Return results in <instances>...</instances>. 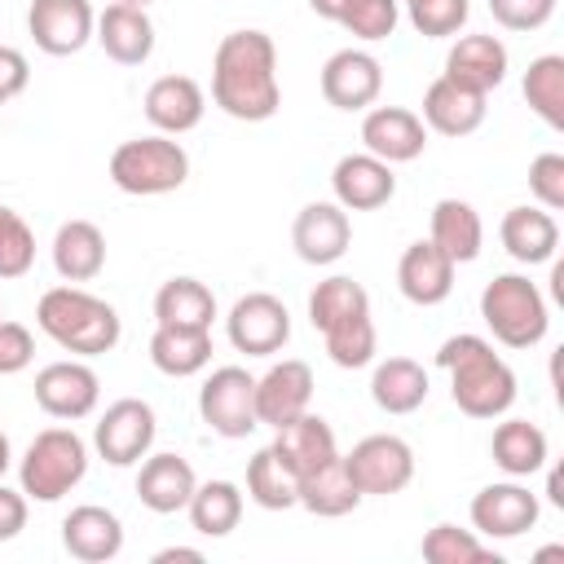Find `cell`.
Here are the masks:
<instances>
[{
    "label": "cell",
    "instance_id": "1",
    "mask_svg": "<svg viewBox=\"0 0 564 564\" xmlns=\"http://www.w3.org/2000/svg\"><path fill=\"white\" fill-rule=\"evenodd\" d=\"M212 101L242 123H264L282 106L278 48L264 31H229L212 53Z\"/></svg>",
    "mask_w": 564,
    "mask_h": 564
},
{
    "label": "cell",
    "instance_id": "2",
    "mask_svg": "<svg viewBox=\"0 0 564 564\" xmlns=\"http://www.w3.org/2000/svg\"><path fill=\"white\" fill-rule=\"evenodd\" d=\"M436 366L449 375V397L467 419H498L516 401V375L480 335H449L436 352Z\"/></svg>",
    "mask_w": 564,
    "mask_h": 564
},
{
    "label": "cell",
    "instance_id": "3",
    "mask_svg": "<svg viewBox=\"0 0 564 564\" xmlns=\"http://www.w3.org/2000/svg\"><path fill=\"white\" fill-rule=\"evenodd\" d=\"M35 326L57 348L79 352V357H101L123 335V322H119L115 304H106L101 295L79 291V286H53V291H44L40 304H35Z\"/></svg>",
    "mask_w": 564,
    "mask_h": 564
},
{
    "label": "cell",
    "instance_id": "4",
    "mask_svg": "<svg viewBox=\"0 0 564 564\" xmlns=\"http://www.w3.org/2000/svg\"><path fill=\"white\" fill-rule=\"evenodd\" d=\"M480 317L494 330V339L507 348H533V344H542V335L551 326L546 300H542L538 282H529L524 273H498L494 282H485Z\"/></svg>",
    "mask_w": 564,
    "mask_h": 564
},
{
    "label": "cell",
    "instance_id": "5",
    "mask_svg": "<svg viewBox=\"0 0 564 564\" xmlns=\"http://www.w3.org/2000/svg\"><path fill=\"white\" fill-rule=\"evenodd\" d=\"M84 471H88V445L70 427H44V432H35V441L26 445V454L18 463L22 494L35 498V502L66 498L84 480Z\"/></svg>",
    "mask_w": 564,
    "mask_h": 564
},
{
    "label": "cell",
    "instance_id": "6",
    "mask_svg": "<svg viewBox=\"0 0 564 564\" xmlns=\"http://www.w3.org/2000/svg\"><path fill=\"white\" fill-rule=\"evenodd\" d=\"M189 176V154L181 141L154 132V137H132L123 145H115L110 154V181L123 189V194H172L181 189Z\"/></svg>",
    "mask_w": 564,
    "mask_h": 564
},
{
    "label": "cell",
    "instance_id": "7",
    "mask_svg": "<svg viewBox=\"0 0 564 564\" xmlns=\"http://www.w3.org/2000/svg\"><path fill=\"white\" fill-rule=\"evenodd\" d=\"M198 414L225 441H242L247 432H256V375H247L242 366L212 370L198 388Z\"/></svg>",
    "mask_w": 564,
    "mask_h": 564
},
{
    "label": "cell",
    "instance_id": "8",
    "mask_svg": "<svg viewBox=\"0 0 564 564\" xmlns=\"http://www.w3.org/2000/svg\"><path fill=\"white\" fill-rule=\"evenodd\" d=\"M344 467H348V476L361 494L388 498V494H401L414 480V449L392 432H375V436H361L344 454Z\"/></svg>",
    "mask_w": 564,
    "mask_h": 564
},
{
    "label": "cell",
    "instance_id": "9",
    "mask_svg": "<svg viewBox=\"0 0 564 564\" xmlns=\"http://www.w3.org/2000/svg\"><path fill=\"white\" fill-rule=\"evenodd\" d=\"M154 432H159V423H154L150 401H141V397H119V401L106 405V414L97 419L93 445H97V454H101L110 467H132V463H141V458L150 454Z\"/></svg>",
    "mask_w": 564,
    "mask_h": 564
},
{
    "label": "cell",
    "instance_id": "10",
    "mask_svg": "<svg viewBox=\"0 0 564 564\" xmlns=\"http://www.w3.org/2000/svg\"><path fill=\"white\" fill-rule=\"evenodd\" d=\"M225 335H229V344H234L238 352H247V357H273V352L291 339V313H286V304H282L278 295L251 291V295H242V300L229 308Z\"/></svg>",
    "mask_w": 564,
    "mask_h": 564
},
{
    "label": "cell",
    "instance_id": "11",
    "mask_svg": "<svg viewBox=\"0 0 564 564\" xmlns=\"http://www.w3.org/2000/svg\"><path fill=\"white\" fill-rule=\"evenodd\" d=\"M26 31H31V40H35L40 53L70 57V53H79L93 40L97 13H93L88 0H31Z\"/></svg>",
    "mask_w": 564,
    "mask_h": 564
},
{
    "label": "cell",
    "instance_id": "12",
    "mask_svg": "<svg viewBox=\"0 0 564 564\" xmlns=\"http://www.w3.org/2000/svg\"><path fill=\"white\" fill-rule=\"evenodd\" d=\"M97 397H101V379L93 366L84 361H53L35 375V405L53 419H88L97 410Z\"/></svg>",
    "mask_w": 564,
    "mask_h": 564
},
{
    "label": "cell",
    "instance_id": "13",
    "mask_svg": "<svg viewBox=\"0 0 564 564\" xmlns=\"http://www.w3.org/2000/svg\"><path fill=\"white\" fill-rule=\"evenodd\" d=\"M542 516V502L533 489L516 485V480H502V485H485L476 498H471V524L480 538H520L538 524Z\"/></svg>",
    "mask_w": 564,
    "mask_h": 564
},
{
    "label": "cell",
    "instance_id": "14",
    "mask_svg": "<svg viewBox=\"0 0 564 564\" xmlns=\"http://www.w3.org/2000/svg\"><path fill=\"white\" fill-rule=\"evenodd\" d=\"M383 93V66L366 48H339L322 66V97L335 110H366Z\"/></svg>",
    "mask_w": 564,
    "mask_h": 564
},
{
    "label": "cell",
    "instance_id": "15",
    "mask_svg": "<svg viewBox=\"0 0 564 564\" xmlns=\"http://www.w3.org/2000/svg\"><path fill=\"white\" fill-rule=\"evenodd\" d=\"M308 401H313V370H308V361L282 357L278 366H269L256 379V419L264 427L291 423L295 414L308 410Z\"/></svg>",
    "mask_w": 564,
    "mask_h": 564
},
{
    "label": "cell",
    "instance_id": "16",
    "mask_svg": "<svg viewBox=\"0 0 564 564\" xmlns=\"http://www.w3.org/2000/svg\"><path fill=\"white\" fill-rule=\"evenodd\" d=\"M352 242L348 212L339 203H308L291 225V247L304 264H335Z\"/></svg>",
    "mask_w": 564,
    "mask_h": 564
},
{
    "label": "cell",
    "instance_id": "17",
    "mask_svg": "<svg viewBox=\"0 0 564 564\" xmlns=\"http://www.w3.org/2000/svg\"><path fill=\"white\" fill-rule=\"evenodd\" d=\"M361 145H366V154H375L383 163H410V159L423 154L427 128L405 106H375L361 119Z\"/></svg>",
    "mask_w": 564,
    "mask_h": 564
},
{
    "label": "cell",
    "instance_id": "18",
    "mask_svg": "<svg viewBox=\"0 0 564 564\" xmlns=\"http://www.w3.org/2000/svg\"><path fill=\"white\" fill-rule=\"evenodd\" d=\"M454 269H458V264H454L432 238H419V242H410V247L401 251L397 286H401V295H405L410 304L432 308V304L449 300V291H454Z\"/></svg>",
    "mask_w": 564,
    "mask_h": 564
},
{
    "label": "cell",
    "instance_id": "19",
    "mask_svg": "<svg viewBox=\"0 0 564 564\" xmlns=\"http://www.w3.org/2000/svg\"><path fill=\"white\" fill-rule=\"evenodd\" d=\"M330 189L344 212H375L397 194V176L392 163L375 154H344L330 172Z\"/></svg>",
    "mask_w": 564,
    "mask_h": 564
},
{
    "label": "cell",
    "instance_id": "20",
    "mask_svg": "<svg viewBox=\"0 0 564 564\" xmlns=\"http://www.w3.org/2000/svg\"><path fill=\"white\" fill-rule=\"evenodd\" d=\"M93 40L106 48L110 62H119V66H141V62L154 53V22H150L145 9L115 0V4H106V9L97 13Z\"/></svg>",
    "mask_w": 564,
    "mask_h": 564
},
{
    "label": "cell",
    "instance_id": "21",
    "mask_svg": "<svg viewBox=\"0 0 564 564\" xmlns=\"http://www.w3.org/2000/svg\"><path fill=\"white\" fill-rule=\"evenodd\" d=\"M145 119L163 132V137H181L189 128L203 123V110H207V97L203 88L189 79V75H159L150 88H145Z\"/></svg>",
    "mask_w": 564,
    "mask_h": 564
},
{
    "label": "cell",
    "instance_id": "22",
    "mask_svg": "<svg viewBox=\"0 0 564 564\" xmlns=\"http://www.w3.org/2000/svg\"><path fill=\"white\" fill-rule=\"evenodd\" d=\"M423 128L441 132V137H467L485 123V93H471L463 84H454L449 75L432 79L423 93Z\"/></svg>",
    "mask_w": 564,
    "mask_h": 564
},
{
    "label": "cell",
    "instance_id": "23",
    "mask_svg": "<svg viewBox=\"0 0 564 564\" xmlns=\"http://www.w3.org/2000/svg\"><path fill=\"white\" fill-rule=\"evenodd\" d=\"M62 546L84 564H106L123 551V524L115 511L84 502L62 520Z\"/></svg>",
    "mask_w": 564,
    "mask_h": 564
},
{
    "label": "cell",
    "instance_id": "24",
    "mask_svg": "<svg viewBox=\"0 0 564 564\" xmlns=\"http://www.w3.org/2000/svg\"><path fill=\"white\" fill-rule=\"evenodd\" d=\"M198 476L181 454H150L137 471V498L141 507H150L154 516H176L185 511L189 494H194Z\"/></svg>",
    "mask_w": 564,
    "mask_h": 564
},
{
    "label": "cell",
    "instance_id": "25",
    "mask_svg": "<svg viewBox=\"0 0 564 564\" xmlns=\"http://www.w3.org/2000/svg\"><path fill=\"white\" fill-rule=\"evenodd\" d=\"M507 44L498 35H463L445 53V75L471 93H494L507 79Z\"/></svg>",
    "mask_w": 564,
    "mask_h": 564
},
{
    "label": "cell",
    "instance_id": "26",
    "mask_svg": "<svg viewBox=\"0 0 564 564\" xmlns=\"http://www.w3.org/2000/svg\"><path fill=\"white\" fill-rule=\"evenodd\" d=\"M278 436H273V454L295 471V476H308V471H317L322 463H330L335 454H339V445H335V432H330V423L322 419V414H295L291 423H282V427H273Z\"/></svg>",
    "mask_w": 564,
    "mask_h": 564
},
{
    "label": "cell",
    "instance_id": "27",
    "mask_svg": "<svg viewBox=\"0 0 564 564\" xmlns=\"http://www.w3.org/2000/svg\"><path fill=\"white\" fill-rule=\"evenodd\" d=\"M502 234V247L511 260L520 264H546L555 260V247H560V225L546 207H511L498 225Z\"/></svg>",
    "mask_w": 564,
    "mask_h": 564
},
{
    "label": "cell",
    "instance_id": "28",
    "mask_svg": "<svg viewBox=\"0 0 564 564\" xmlns=\"http://www.w3.org/2000/svg\"><path fill=\"white\" fill-rule=\"evenodd\" d=\"M53 269L66 282H93L106 269V234L93 220H66L53 234Z\"/></svg>",
    "mask_w": 564,
    "mask_h": 564
},
{
    "label": "cell",
    "instance_id": "29",
    "mask_svg": "<svg viewBox=\"0 0 564 564\" xmlns=\"http://www.w3.org/2000/svg\"><path fill=\"white\" fill-rule=\"evenodd\" d=\"M150 361H154V370H163L172 379H189L212 361V330H203V326H154Z\"/></svg>",
    "mask_w": 564,
    "mask_h": 564
},
{
    "label": "cell",
    "instance_id": "30",
    "mask_svg": "<svg viewBox=\"0 0 564 564\" xmlns=\"http://www.w3.org/2000/svg\"><path fill=\"white\" fill-rule=\"evenodd\" d=\"M427 388H432L427 370L410 357H388L370 375V397L383 414H414L427 401Z\"/></svg>",
    "mask_w": 564,
    "mask_h": 564
},
{
    "label": "cell",
    "instance_id": "31",
    "mask_svg": "<svg viewBox=\"0 0 564 564\" xmlns=\"http://www.w3.org/2000/svg\"><path fill=\"white\" fill-rule=\"evenodd\" d=\"M489 454H494V463H498L511 480H520V476H533V471L546 467L551 445H546V432H542L538 423H529V419H507V423L494 427Z\"/></svg>",
    "mask_w": 564,
    "mask_h": 564
},
{
    "label": "cell",
    "instance_id": "32",
    "mask_svg": "<svg viewBox=\"0 0 564 564\" xmlns=\"http://www.w3.org/2000/svg\"><path fill=\"white\" fill-rule=\"evenodd\" d=\"M361 498H366V494L352 485V476H348V467H344V454H335V458L322 463L317 471L300 476V507H308L313 516H326V520L348 516Z\"/></svg>",
    "mask_w": 564,
    "mask_h": 564
},
{
    "label": "cell",
    "instance_id": "33",
    "mask_svg": "<svg viewBox=\"0 0 564 564\" xmlns=\"http://www.w3.org/2000/svg\"><path fill=\"white\" fill-rule=\"evenodd\" d=\"M432 242L454 260V264H467L480 256V242H485V229H480V216L471 203L463 198H441L432 207Z\"/></svg>",
    "mask_w": 564,
    "mask_h": 564
},
{
    "label": "cell",
    "instance_id": "34",
    "mask_svg": "<svg viewBox=\"0 0 564 564\" xmlns=\"http://www.w3.org/2000/svg\"><path fill=\"white\" fill-rule=\"evenodd\" d=\"M216 317V295L198 278H172L154 295V322L159 326H203L212 330Z\"/></svg>",
    "mask_w": 564,
    "mask_h": 564
},
{
    "label": "cell",
    "instance_id": "35",
    "mask_svg": "<svg viewBox=\"0 0 564 564\" xmlns=\"http://www.w3.org/2000/svg\"><path fill=\"white\" fill-rule=\"evenodd\" d=\"M189 524L203 533V538H225L238 529L242 520V489L234 480H207V485H194L189 502Z\"/></svg>",
    "mask_w": 564,
    "mask_h": 564
},
{
    "label": "cell",
    "instance_id": "36",
    "mask_svg": "<svg viewBox=\"0 0 564 564\" xmlns=\"http://www.w3.org/2000/svg\"><path fill=\"white\" fill-rule=\"evenodd\" d=\"M247 498L264 511L300 507V476L273 454V445L256 449V458L247 463Z\"/></svg>",
    "mask_w": 564,
    "mask_h": 564
},
{
    "label": "cell",
    "instance_id": "37",
    "mask_svg": "<svg viewBox=\"0 0 564 564\" xmlns=\"http://www.w3.org/2000/svg\"><path fill=\"white\" fill-rule=\"evenodd\" d=\"M524 101L546 128H564V57L542 53L524 70Z\"/></svg>",
    "mask_w": 564,
    "mask_h": 564
},
{
    "label": "cell",
    "instance_id": "38",
    "mask_svg": "<svg viewBox=\"0 0 564 564\" xmlns=\"http://www.w3.org/2000/svg\"><path fill=\"white\" fill-rule=\"evenodd\" d=\"M366 308H370L366 286L352 282V278H344V273L317 282L313 295H308V322H313V330H326V326H335V322H344L352 313H366Z\"/></svg>",
    "mask_w": 564,
    "mask_h": 564
},
{
    "label": "cell",
    "instance_id": "39",
    "mask_svg": "<svg viewBox=\"0 0 564 564\" xmlns=\"http://www.w3.org/2000/svg\"><path fill=\"white\" fill-rule=\"evenodd\" d=\"M322 339H326V352H330L335 366H344V370L370 366L375 361V322H370V308L366 313H352V317H344L335 326H326Z\"/></svg>",
    "mask_w": 564,
    "mask_h": 564
},
{
    "label": "cell",
    "instance_id": "40",
    "mask_svg": "<svg viewBox=\"0 0 564 564\" xmlns=\"http://www.w3.org/2000/svg\"><path fill=\"white\" fill-rule=\"evenodd\" d=\"M423 560L427 564H502L471 529H458V524H432L423 533Z\"/></svg>",
    "mask_w": 564,
    "mask_h": 564
},
{
    "label": "cell",
    "instance_id": "41",
    "mask_svg": "<svg viewBox=\"0 0 564 564\" xmlns=\"http://www.w3.org/2000/svg\"><path fill=\"white\" fill-rule=\"evenodd\" d=\"M31 264H35V234H31V225L13 207H0V282L31 273Z\"/></svg>",
    "mask_w": 564,
    "mask_h": 564
},
{
    "label": "cell",
    "instance_id": "42",
    "mask_svg": "<svg viewBox=\"0 0 564 564\" xmlns=\"http://www.w3.org/2000/svg\"><path fill=\"white\" fill-rule=\"evenodd\" d=\"M401 22V0H348V9L339 13V26L357 40H388Z\"/></svg>",
    "mask_w": 564,
    "mask_h": 564
},
{
    "label": "cell",
    "instance_id": "43",
    "mask_svg": "<svg viewBox=\"0 0 564 564\" xmlns=\"http://www.w3.org/2000/svg\"><path fill=\"white\" fill-rule=\"evenodd\" d=\"M405 13H410V26L419 35L445 40V35L463 31V22L471 18V0H410Z\"/></svg>",
    "mask_w": 564,
    "mask_h": 564
},
{
    "label": "cell",
    "instance_id": "44",
    "mask_svg": "<svg viewBox=\"0 0 564 564\" xmlns=\"http://www.w3.org/2000/svg\"><path fill=\"white\" fill-rule=\"evenodd\" d=\"M529 189L546 212H560L564 207V154H555V150L538 154L529 163Z\"/></svg>",
    "mask_w": 564,
    "mask_h": 564
},
{
    "label": "cell",
    "instance_id": "45",
    "mask_svg": "<svg viewBox=\"0 0 564 564\" xmlns=\"http://www.w3.org/2000/svg\"><path fill=\"white\" fill-rule=\"evenodd\" d=\"M489 13L507 31H538L551 22L555 0H489Z\"/></svg>",
    "mask_w": 564,
    "mask_h": 564
},
{
    "label": "cell",
    "instance_id": "46",
    "mask_svg": "<svg viewBox=\"0 0 564 564\" xmlns=\"http://www.w3.org/2000/svg\"><path fill=\"white\" fill-rule=\"evenodd\" d=\"M35 357V339L22 322H4L0 317V375H18L26 370Z\"/></svg>",
    "mask_w": 564,
    "mask_h": 564
},
{
    "label": "cell",
    "instance_id": "47",
    "mask_svg": "<svg viewBox=\"0 0 564 564\" xmlns=\"http://www.w3.org/2000/svg\"><path fill=\"white\" fill-rule=\"evenodd\" d=\"M26 79H31L26 57H22L18 48L0 44V106H4V101H13V97L26 88Z\"/></svg>",
    "mask_w": 564,
    "mask_h": 564
},
{
    "label": "cell",
    "instance_id": "48",
    "mask_svg": "<svg viewBox=\"0 0 564 564\" xmlns=\"http://www.w3.org/2000/svg\"><path fill=\"white\" fill-rule=\"evenodd\" d=\"M22 529H26V494L0 485V542L18 538Z\"/></svg>",
    "mask_w": 564,
    "mask_h": 564
},
{
    "label": "cell",
    "instance_id": "49",
    "mask_svg": "<svg viewBox=\"0 0 564 564\" xmlns=\"http://www.w3.org/2000/svg\"><path fill=\"white\" fill-rule=\"evenodd\" d=\"M176 560H185V564H203V551H194V546H163V551L154 555V564H176Z\"/></svg>",
    "mask_w": 564,
    "mask_h": 564
},
{
    "label": "cell",
    "instance_id": "50",
    "mask_svg": "<svg viewBox=\"0 0 564 564\" xmlns=\"http://www.w3.org/2000/svg\"><path fill=\"white\" fill-rule=\"evenodd\" d=\"M308 9H313L317 18H330V22H339V13L348 9V0H308Z\"/></svg>",
    "mask_w": 564,
    "mask_h": 564
},
{
    "label": "cell",
    "instance_id": "51",
    "mask_svg": "<svg viewBox=\"0 0 564 564\" xmlns=\"http://www.w3.org/2000/svg\"><path fill=\"white\" fill-rule=\"evenodd\" d=\"M546 498H551V502H555V507H564V476H560V471H555V467H551V471H546Z\"/></svg>",
    "mask_w": 564,
    "mask_h": 564
},
{
    "label": "cell",
    "instance_id": "52",
    "mask_svg": "<svg viewBox=\"0 0 564 564\" xmlns=\"http://www.w3.org/2000/svg\"><path fill=\"white\" fill-rule=\"evenodd\" d=\"M13 467V449H9V436L0 432V480H4V471Z\"/></svg>",
    "mask_w": 564,
    "mask_h": 564
},
{
    "label": "cell",
    "instance_id": "53",
    "mask_svg": "<svg viewBox=\"0 0 564 564\" xmlns=\"http://www.w3.org/2000/svg\"><path fill=\"white\" fill-rule=\"evenodd\" d=\"M123 4H137V9H145V4H150V0H123Z\"/></svg>",
    "mask_w": 564,
    "mask_h": 564
},
{
    "label": "cell",
    "instance_id": "54",
    "mask_svg": "<svg viewBox=\"0 0 564 564\" xmlns=\"http://www.w3.org/2000/svg\"><path fill=\"white\" fill-rule=\"evenodd\" d=\"M405 4H410V0H405Z\"/></svg>",
    "mask_w": 564,
    "mask_h": 564
}]
</instances>
